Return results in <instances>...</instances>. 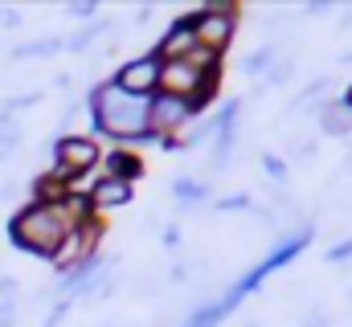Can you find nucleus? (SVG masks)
I'll list each match as a JSON object with an SVG mask.
<instances>
[{
	"instance_id": "nucleus-18",
	"label": "nucleus",
	"mask_w": 352,
	"mask_h": 327,
	"mask_svg": "<svg viewBox=\"0 0 352 327\" xmlns=\"http://www.w3.org/2000/svg\"><path fill=\"white\" fill-rule=\"evenodd\" d=\"M291 74H295V62H287V58H274V66H270V74H266V86H283Z\"/></svg>"
},
{
	"instance_id": "nucleus-3",
	"label": "nucleus",
	"mask_w": 352,
	"mask_h": 327,
	"mask_svg": "<svg viewBox=\"0 0 352 327\" xmlns=\"http://www.w3.org/2000/svg\"><path fill=\"white\" fill-rule=\"evenodd\" d=\"M54 176H62L66 184L74 180V176H82V172H94L98 164H102V144L94 139V135H58L54 139Z\"/></svg>"
},
{
	"instance_id": "nucleus-7",
	"label": "nucleus",
	"mask_w": 352,
	"mask_h": 327,
	"mask_svg": "<svg viewBox=\"0 0 352 327\" xmlns=\"http://www.w3.org/2000/svg\"><path fill=\"white\" fill-rule=\"evenodd\" d=\"M192 49H197V33H192V21L188 16H176L173 25H168V33L152 45V54L160 62H184Z\"/></svg>"
},
{
	"instance_id": "nucleus-9",
	"label": "nucleus",
	"mask_w": 352,
	"mask_h": 327,
	"mask_svg": "<svg viewBox=\"0 0 352 327\" xmlns=\"http://www.w3.org/2000/svg\"><path fill=\"white\" fill-rule=\"evenodd\" d=\"M127 201H135V184H127V180H111V176H102V180L94 184V192H90V205H94L98 217L111 213V209H123Z\"/></svg>"
},
{
	"instance_id": "nucleus-15",
	"label": "nucleus",
	"mask_w": 352,
	"mask_h": 327,
	"mask_svg": "<svg viewBox=\"0 0 352 327\" xmlns=\"http://www.w3.org/2000/svg\"><path fill=\"white\" fill-rule=\"evenodd\" d=\"M107 29H111V21H90L87 29H78V33L66 41V49H70V54H82V49L94 45V37H98V33H107Z\"/></svg>"
},
{
	"instance_id": "nucleus-24",
	"label": "nucleus",
	"mask_w": 352,
	"mask_h": 327,
	"mask_svg": "<svg viewBox=\"0 0 352 327\" xmlns=\"http://www.w3.org/2000/svg\"><path fill=\"white\" fill-rule=\"evenodd\" d=\"M164 245H168V249H176V245H180V229H176V225H168V229H164Z\"/></svg>"
},
{
	"instance_id": "nucleus-26",
	"label": "nucleus",
	"mask_w": 352,
	"mask_h": 327,
	"mask_svg": "<svg viewBox=\"0 0 352 327\" xmlns=\"http://www.w3.org/2000/svg\"><path fill=\"white\" fill-rule=\"evenodd\" d=\"M320 12H332V4H307V16H320Z\"/></svg>"
},
{
	"instance_id": "nucleus-20",
	"label": "nucleus",
	"mask_w": 352,
	"mask_h": 327,
	"mask_svg": "<svg viewBox=\"0 0 352 327\" xmlns=\"http://www.w3.org/2000/svg\"><path fill=\"white\" fill-rule=\"evenodd\" d=\"M74 21H98V4H90V0H78V4H70L66 8Z\"/></svg>"
},
{
	"instance_id": "nucleus-28",
	"label": "nucleus",
	"mask_w": 352,
	"mask_h": 327,
	"mask_svg": "<svg viewBox=\"0 0 352 327\" xmlns=\"http://www.w3.org/2000/svg\"><path fill=\"white\" fill-rule=\"evenodd\" d=\"M340 25H352V8L344 12V16H340Z\"/></svg>"
},
{
	"instance_id": "nucleus-29",
	"label": "nucleus",
	"mask_w": 352,
	"mask_h": 327,
	"mask_svg": "<svg viewBox=\"0 0 352 327\" xmlns=\"http://www.w3.org/2000/svg\"><path fill=\"white\" fill-rule=\"evenodd\" d=\"M340 62H352V45L344 49V54H340Z\"/></svg>"
},
{
	"instance_id": "nucleus-21",
	"label": "nucleus",
	"mask_w": 352,
	"mask_h": 327,
	"mask_svg": "<svg viewBox=\"0 0 352 327\" xmlns=\"http://www.w3.org/2000/svg\"><path fill=\"white\" fill-rule=\"evenodd\" d=\"M21 25V12L16 8H0V29H16Z\"/></svg>"
},
{
	"instance_id": "nucleus-13",
	"label": "nucleus",
	"mask_w": 352,
	"mask_h": 327,
	"mask_svg": "<svg viewBox=\"0 0 352 327\" xmlns=\"http://www.w3.org/2000/svg\"><path fill=\"white\" fill-rule=\"evenodd\" d=\"M62 49H66V41L45 37V41H25V45H16L12 58H16V62H21V58H54V54H62Z\"/></svg>"
},
{
	"instance_id": "nucleus-5",
	"label": "nucleus",
	"mask_w": 352,
	"mask_h": 327,
	"mask_svg": "<svg viewBox=\"0 0 352 327\" xmlns=\"http://www.w3.org/2000/svg\"><path fill=\"white\" fill-rule=\"evenodd\" d=\"M188 123H192L188 98H176V94H164V90H156V94L148 98V131H152L160 144L176 139Z\"/></svg>"
},
{
	"instance_id": "nucleus-19",
	"label": "nucleus",
	"mask_w": 352,
	"mask_h": 327,
	"mask_svg": "<svg viewBox=\"0 0 352 327\" xmlns=\"http://www.w3.org/2000/svg\"><path fill=\"white\" fill-rule=\"evenodd\" d=\"M263 164H266V176H270V180H287V160H283V156L266 152V156H263Z\"/></svg>"
},
{
	"instance_id": "nucleus-4",
	"label": "nucleus",
	"mask_w": 352,
	"mask_h": 327,
	"mask_svg": "<svg viewBox=\"0 0 352 327\" xmlns=\"http://www.w3.org/2000/svg\"><path fill=\"white\" fill-rule=\"evenodd\" d=\"M98 238H102V217H90L82 225H70V234L62 238L58 253L50 258L54 274H70L74 266H82L87 258H94L98 253Z\"/></svg>"
},
{
	"instance_id": "nucleus-25",
	"label": "nucleus",
	"mask_w": 352,
	"mask_h": 327,
	"mask_svg": "<svg viewBox=\"0 0 352 327\" xmlns=\"http://www.w3.org/2000/svg\"><path fill=\"white\" fill-rule=\"evenodd\" d=\"M12 196H16V184H12V180H4V184H0V201H12Z\"/></svg>"
},
{
	"instance_id": "nucleus-30",
	"label": "nucleus",
	"mask_w": 352,
	"mask_h": 327,
	"mask_svg": "<svg viewBox=\"0 0 352 327\" xmlns=\"http://www.w3.org/2000/svg\"><path fill=\"white\" fill-rule=\"evenodd\" d=\"M250 327H263V324H250Z\"/></svg>"
},
{
	"instance_id": "nucleus-17",
	"label": "nucleus",
	"mask_w": 352,
	"mask_h": 327,
	"mask_svg": "<svg viewBox=\"0 0 352 327\" xmlns=\"http://www.w3.org/2000/svg\"><path fill=\"white\" fill-rule=\"evenodd\" d=\"M213 209H217V213H250L254 205H250L246 192H238V196H221V201H213Z\"/></svg>"
},
{
	"instance_id": "nucleus-1",
	"label": "nucleus",
	"mask_w": 352,
	"mask_h": 327,
	"mask_svg": "<svg viewBox=\"0 0 352 327\" xmlns=\"http://www.w3.org/2000/svg\"><path fill=\"white\" fill-rule=\"evenodd\" d=\"M70 234V217L62 205H21L12 217H8V242L16 245L21 253H33V258H54L62 238Z\"/></svg>"
},
{
	"instance_id": "nucleus-6",
	"label": "nucleus",
	"mask_w": 352,
	"mask_h": 327,
	"mask_svg": "<svg viewBox=\"0 0 352 327\" xmlns=\"http://www.w3.org/2000/svg\"><path fill=\"white\" fill-rule=\"evenodd\" d=\"M160 70H164V62L148 49V54L123 62V66L111 74V82H115L119 90H127V94H135V98H152V94L160 90Z\"/></svg>"
},
{
	"instance_id": "nucleus-2",
	"label": "nucleus",
	"mask_w": 352,
	"mask_h": 327,
	"mask_svg": "<svg viewBox=\"0 0 352 327\" xmlns=\"http://www.w3.org/2000/svg\"><path fill=\"white\" fill-rule=\"evenodd\" d=\"M184 16L192 21L197 45H205V49H213V54L226 58V45H230V37H234V29H238V4H230V0H209V4H201V8H192V12H184Z\"/></svg>"
},
{
	"instance_id": "nucleus-16",
	"label": "nucleus",
	"mask_w": 352,
	"mask_h": 327,
	"mask_svg": "<svg viewBox=\"0 0 352 327\" xmlns=\"http://www.w3.org/2000/svg\"><path fill=\"white\" fill-rule=\"evenodd\" d=\"M21 148V123L12 119V123H0V164L12 160V152Z\"/></svg>"
},
{
	"instance_id": "nucleus-12",
	"label": "nucleus",
	"mask_w": 352,
	"mask_h": 327,
	"mask_svg": "<svg viewBox=\"0 0 352 327\" xmlns=\"http://www.w3.org/2000/svg\"><path fill=\"white\" fill-rule=\"evenodd\" d=\"M173 192L180 196V205H176V213H188V209H197L205 196H209V188L201 184V180H188V176H180L173 180Z\"/></svg>"
},
{
	"instance_id": "nucleus-22",
	"label": "nucleus",
	"mask_w": 352,
	"mask_h": 327,
	"mask_svg": "<svg viewBox=\"0 0 352 327\" xmlns=\"http://www.w3.org/2000/svg\"><path fill=\"white\" fill-rule=\"evenodd\" d=\"M4 299H16V278H8V274H0V303Z\"/></svg>"
},
{
	"instance_id": "nucleus-8",
	"label": "nucleus",
	"mask_w": 352,
	"mask_h": 327,
	"mask_svg": "<svg viewBox=\"0 0 352 327\" xmlns=\"http://www.w3.org/2000/svg\"><path fill=\"white\" fill-rule=\"evenodd\" d=\"M98 172L111 176V180H127V184H135V180L144 176V160H140V152H131V148H111V152H102Z\"/></svg>"
},
{
	"instance_id": "nucleus-11",
	"label": "nucleus",
	"mask_w": 352,
	"mask_h": 327,
	"mask_svg": "<svg viewBox=\"0 0 352 327\" xmlns=\"http://www.w3.org/2000/svg\"><path fill=\"white\" fill-rule=\"evenodd\" d=\"M66 196H70L66 180H62V176H54L50 168L33 176V196H29V201H37V205H62Z\"/></svg>"
},
{
	"instance_id": "nucleus-14",
	"label": "nucleus",
	"mask_w": 352,
	"mask_h": 327,
	"mask_svg": "<svg viewBox=\"0 0 352 327\" xmlns=\"http://www.w3.org/2000/svg\"><path fill=\"white\" fill-rule=\"evenodd\" d=\"M274 45H263V49H250L246 58H242V74H250V78H258V74H270V66H274Z\"/></svg>"
},
{
	"instance_id": "nucleus-23",
	"label": "nucleus",
	"mask_w": 352,
	"mask_h": 327,
	"mask_svg": "<svg viewBox=\"0 0 352 327\" xmlns=\"http://www.w3.org/2000/svg\"><path fill=\"white\" fill-rule=\"evenodd\" d=\"M328 258H332V262H344V258H352V238H349V242H340V245H332V249H328Z\"/></svg>"
},
{
	"instance_id": "nucleus-10",
	"label": "nucleus",
	"mask_w": 352,
	"mask_h": 327,
	"mask_svg": "<svg viewBox=\"0 0 352 327\" xmlns=\"http://www.w3.org/2000/svg\"><path fill=\"white\" fill-rule=\"evenodd\" d=\"M316 115H320V131L324 135H336V139L352 135V111L340 98H328L324 106H316Z\"/></svg>"
},
{
	"instance_id": "nucleus-27",
	"label": "nucleus",
	"mask_w": 352,
	"mask_h": 327,
	"mask_svg": "<svg viewBox=\"0 0 352 327\" xmlns=\"http://www.w3.org/2000/svg\"><path fill=\"white\" fill-rule=\"evenodd\" d=\"M340 102H344V106H349V111H352V86H349V90H344V94H340Z\"/></svg>"
}]
</instances>
